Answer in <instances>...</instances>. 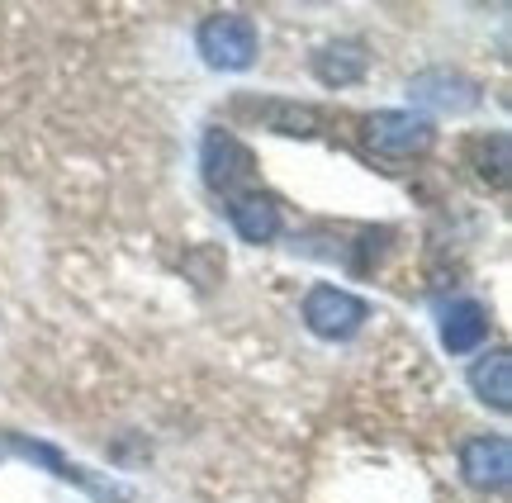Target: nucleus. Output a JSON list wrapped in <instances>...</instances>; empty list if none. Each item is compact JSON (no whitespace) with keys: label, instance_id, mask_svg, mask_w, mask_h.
<instances>
[{"label":"nucleus","instance_id":"nucleus-1","mask_svg":"<svg viewBox=\"0 0 512 503\" xmlns=\"http://www.w3.org/2000/svg\"><path fill=\"white\" fill-rule=\"evenodd\" d=\"M195 48H200L204 67L214 72H247L261 57V34H256V19L242 10H214L200 19L195 29Z\"/></svg>","mask_w":512,"mask_h":503},{"label":"nucleus","instance_id":"nucleus-2","mask_svg":"<svg viewBox=\"0 0 512 503\" xmlns=\"http://www.w3.org/2000/svg\"><path fill=\"white\" fill-rule=\"evenodd\" d=\"M200 176L214 195L238 200V195H252V186H256V157L238 133L209 129L200 143Z\"/></svg>","mask_w":512,"mask_h":503},{"label":"nucleus","instance_id":"nucleus-3","mask_svg":"<svg viewBox=\"0 0 512 503\" xmlns=\"http://www.w3.org/2000/svg\"><path fill=\"white\" fill-rule=\"evenodd\" d=\"M366 143L389 162H413L437 148V124L418 110H375L366 119Z\"/></svg>","mask_w":512,"mask_h":503},{"label":"nucleus","instance_id":"nucleus-4","mask_svg":"<svg viewBox=\"0 0 512 503\" xmlns=\"http://www.w3.org/2000/svg\"><path fill=\"white\" fill-rule=\"evenodd\" d=\"M370 318V299L351 295L342 285H313L304 295V328L323 342H351V337L366 328Z\"/></svg>","mask_w":512,"mask_h":503},{"label":"nucleus","instance_id":"nucleus-5","mask_svg":"<svg viewBox=\"0 0 512 503\" xmlns=\"http://www.w3.org/2000/svg\"><path fill=\"white\" fill-rule=\"evenodd\" d=\"M5 447L15 451V456H24V461H34V466H43L48 475H57L62 485H76L86 489L91 499L100 503H128L133 499V489L124 485H110V480H95L86 466H76L72 456H62V451L53 447V442H34V437H19V432H5Z\"/></svg>","mask_w":512,"mask_h":503},{"label":"nucleus","instance_id":"nucleus-6","mask_svg":"<svg viewBox=\"0 0 512 503\" xmlns=\"http://www.w3.org/2000/svg\"><path fill=\"white\" fill-rule=\"evenodd\" d=\"M408 100L418 105V110H432V114H470L479 110V91L475 76L456 72V67H427L408 81Z\"/></svg>","mask_w":512,"mask_h":503},{"label":"nucleus","instance_id":"nucleus-7","mask_svg":"<svg viewBox=\"0 0 512 503\" xmlns=\"http://www.w3.org/2000/svg\"><path fill=\"white\" fill-rule=\"evenodd\" d=\"M460 475L479 494H503L512 480V442L503 432H484L460 447Z\"/></svg>","mask_w":512,"mask_h":503},{"label":"nucleus","instance_id":"nucleus-8","mask_svg":"<svg viewBox=\"0 0 512 503\" xmlns=\"http://www.w3.org/2000/svg\"><path fill=\"white\" fill-rule=\"evenodd\" d=\"M233 114H252L261 129L285 133V138H313L318 124H323L318 110L299 105V100H252V95H242V100H233Z\"/></svg>","mask_w":512,"mask_h":503},{"label":"nucleus","instance_id":"nucleus-9","mask_svg":"<svg viewBox=\"0 0 512 503\" xmlns=\"http://www.w3.org/2000/svg\"><path fill=\"white\" fill-rule=\"evenodd\" d=\"M366 72H370V53L361 38H332V43H323V48L313 53V76H318L323 86H332V91L366 81Z\"/></svg>","mask_w":512,"mask_h":503},{"label":"nucleus","instance_id":"nucleus-10","mask_svg":"<svg viewBox=\"0 0 512 503\" xmlns=\"http://www.w3.org/2000/svg\"><path fill=\"white\" fill-rule=\"evenodd\" d=\"M489 328H494V314L479 304V299H456L446 314H441V347L451 356L479 352L489 342Z\"/></svg>","mask_w":512,"mask_h":503},{"label":"nucleus","instance_id":"nucleus-11","mask_svg":"<svg viewBox=\"0 0 512 503\" xmlns=\"http://www.w3.org/2000/svg\"><path fill=\"white\" fill-rule=\"evenodd\" d=\"M228 219H233V228H238L242 243L252 247H266L280 238V228H285V219H280V205H275L271 195H261V190H252V195H238V200H228Z\"/></svg>","mask_w":512,"mask_h":503},{"label":"nucleus","instance_id":"nucleus-12","mask_svg":"<svg viewBox=\"0 0 512 503\" xmlns=\"http://www.w3.org/2000/svg\"><path fill=\"white\" fill-rule=\"evenodd\" d=\"M470 390L479 404H489L494 413H512V352L494 347L489 356H479L470 366Z\"/></svg>","mask_w":512,"mask_h":503},{"label":"nucleus","instance_id":"nucleus-13","mask_svg":"<svg viewBox=\"0 0 512 503\" xmlns=\"http://www.w3.org/2000/svg\"><path fill=\"white\" fill-rule=\"evenodd\" d=\"M479 181H489L494 190H508L512 181V138L503 129L489 133L479 143Z\"/></svg>","mask_w":512,"mask_h":503}]
</instances>
